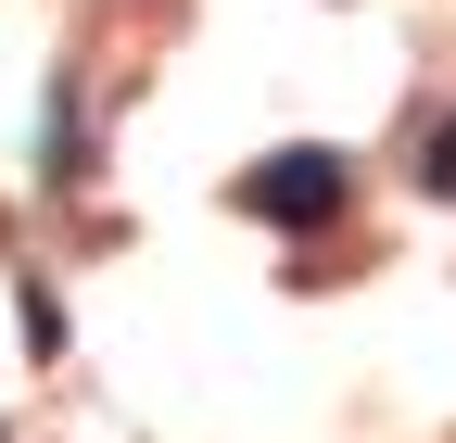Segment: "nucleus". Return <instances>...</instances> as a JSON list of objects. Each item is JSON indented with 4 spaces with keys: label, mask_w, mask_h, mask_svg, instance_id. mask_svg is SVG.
Wrapping results in <instances>:
<instances>
[{
    "label": "nucleus",
    "mask_w": 456,
    "mask_h": 443,
    "mask_svg": "<svg viewBox=\"0 0 456 443\" xmlns=\"http://www.w3.org/2000/svg\"><path fill=\"white\" fill-rule=\"evenodd\" d=\"M355 203V152H330V140H292V152H266L254 178H241V215H266V229H330V215Z\"/></svg>",
    "instance_id": "f257e3e1"
},
{
    "label": "nucleus",
    "mask_w": 456,
    "mask_h": 443,
    "mask_svg": "<svg viewBox=\"0 0 456 443\" xmlns=\"http://www.w3.org/2000/svg\"><path fill=\"white\" fill-rule=\"evenodd\" d=\"M419 190H431V203H456V115H431V127H419Z\"/></svg>",
    "instance_id": "f03ea898"
}]
</instances>
